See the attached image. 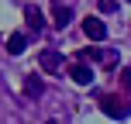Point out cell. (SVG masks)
<instances>
[{"mask_svg": "<svg viewBox=\"0 0 131 124\" xmlns=\"http://www.w3.org/2000/svg\"><path fill=\"white\" fill-rule=\"evenodd\" d=\"M100 110H104L107 117H128L131 114V100L117 97V93H104V97H100Z\"/></svg>", "mask_w": 131, "mask_h": 124, "instance_id": "6da1fadb", "label": "cell"}, {"mask_svg": "<svg viewBox=\"0 0 131 124\" xmlns=\"http://www.w3.org/2000/svg\"><path fill=\"white\" fill-rule=\"evenodd\" d=\"M83 31H86L90 41H104V38H107V24H104L100 17H86V21H83Z\"/></svg>", "mask_w": 131, "mask_h": 124, "instance_id": "7a4b0ae2", "label": "cell"}, {"mask_svg": "<svg viewBox=\"0 0 131 124\" xmlns=\"http://www.w3.org/2000/svg\"><path fill=\"white\" fill-rule=\"evenodd\" d=\"M24 93H28V97H38V93H41V79H28V83H24Z\"/></svg>", "mask_w": 131, "mask_h": 124, "instance_id": "9c48e42d", "label": "cell"}, {"mask_svg": "<svg viewBox=\"0 0 131 124\" xmlns=\"http://www.w3.org/2000/svg\"><path fill=\"white\" fill-rule=\"evenodd\" d=\"M121 83H124L128 90H131V69H121Z\"/></svg>", "mask_w": 131, "mask_h": 124, "instance_id": "8fae6325", "label": "cell"}, {"mask_svg": "<svg viewBox=\"0 0 131 124\" xmlns=\"http://www.w3.org/2000/svg\"><path fill=\"white\" fill-rule=\"evenodd\" d=\"M79 59H97L104 65H114V62H117V52H114V48H86Z\"/></svg>", "mask_w": 131, "mask_h": 124, "instance_id": "3957f363", "label": "cell"}, {"mask_svg": "<svg viewBox=\"0 0 131 124\" xmlns=\"http://www.w3.org/2000/svg\"><path fill=\"white\" fill-rule=\"evenodd\" d=\"M69 21H72V10H69V7H55V24H59V28H66V24H69Z\"/></svg>", "mask_w": 131, "mask_h": 124, "instance_id": "ba28073f", "label": "cell"}, {"mask_svg": "<svg viewBox=\"0 0 131 124\" xmlns=\"http://www.w3.org/2000/svg\"><path fill=\"white\" fill-rule=\"evenodd\" d=\"M114 7H117V0H100V10H104V14H111Z\"/></svg>", "mask_w": 131, "mask_h": 124, "instance_id": "30bf717a", "label": "cell"}, {"mask_svg": "<svg viewBox=\"0 0 131 124\" xmlns=\"http://www.w3.org/2000/svg\"><path fill=\"white\" fill-rule=\"evenodd\" d=\"M24 48H28V38H24V35H10V38H7V52H10V55H21Z\"/></svg>", "mask_w": 131, "mask_h": 124, "instance_id": "52a82bcc", "label": "cell"}, {"mask_svg": "<svg viewBox=\"0 0 131 124\" xmlns=\"http://www.w3.org/2000/svg\"><path fill=\"white\" fill-rule=\"evenodd\" d=\"M128 4H131V0H128Z\"/></svg>", "mask_w": 131, "mask_h": 124, "instance_id": "7c38bea8", "label": "cell"}, {"mask_svg": "<svg viewBox=\"0 0 131 124\" xmlns=\"http://www.w3.org/2000/svg\"><path fill=\"white\" fill-rule=\"evenodd\" d=\"M24 24L31 28L35 35L41 31V24H45V17H41V10H38V7H28V10H24Z\"/></svg>", "mask_w": 131, "mask_h": 124, "instance_id": "8992f818", "label": "cell"}, {"mask_svg": "<svg viewBox=\"0 0 131 124\" xmlns=\"http://www.w3.org/2000/svg\"><path fill=\"white\" fill-rule=\"evenodd\" d=\"M38 65H41V69H45V72H55V69H59V65H62V55L55 52V48H45V52L38 55Z\"/></svg>", "mask_w": 131, "mask_h": 124, "instance_id": "5b68a950", "label": "cell"}, {"mask_svg": "<svg viewBox=\"0 0 131 124\" xmlns=\"http://www.w3.org/2000/svg\"><path fill=\"white\" fill-rule=\"evenodd\" d=\"M69 76H72V83H79V86H90V83H93V69H90L86 62H76V65L69 69Z\"/></svg>", "mask_w": 131, "mask_h": 124, "instance_id": "277c9868", "label": "cell"}]
</instances>
